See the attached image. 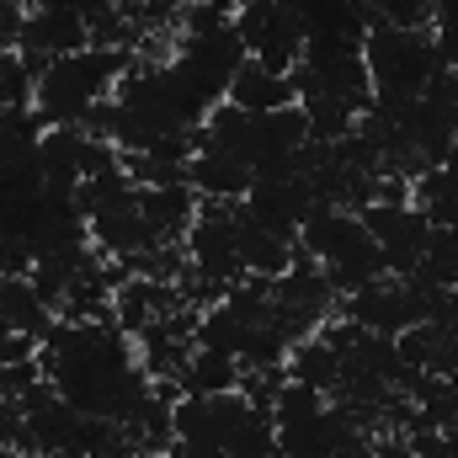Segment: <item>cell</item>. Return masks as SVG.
I'll list each match as a JSON object with an SVG mask.
<instances>
[{
  "label": "cell",
  "instance_id": "6da1fadb",
  "mask_svg": "<svg viewBox=\"0 0 458 458\" xmlns=\"http://www.w3.org/2000/svg\"><path fill=\"white\" fill-rule=\"evenodd\" d=\"M362 64H368V81H373V97L378 102H416L427 91V81L443 70L437 43H432V27L416 32V27H389V21L368 27Z\"/></svg>",
  "mask_w": 458,
  "mask_h": 458
},
{
  "label": "cell",
  "instance_id": "ba28073f",
  "mask_svg": "<svg viewBox=\"0 0 458 458\" xmlns=\"http://www.w3.org/2000/svg\"><path fill=\"white\" fill-rule=\"evenodd\" d=\"M176 384H182V394H229V389H240V362L214 346H192Z\"/></svg>",
  "mask_w": 458,
  "mask_h": 458
},
{
  "label": "cell",
  "instance_id": "3957f363",
  "mask_svg": "<svg viewBox=\"0 0 458 458\" xmlns=\"http://www.w3.org/2000/svg\"><path fill=\"white\" fill-rule=\"evenodd\" d=\"M245 214L256 225H267L283 240H299L304 219L315 214V192L304 176H256L250 192H245Z\"/></svg>",
  "mask_w": 458,
  "mask_h": 458
},
{
  "label": "cell",
  "instance_id": "30bf717a",
  "mask_svg": "<svg viewBox=\"0 0 458 458\" xmlns=\"http://www.w3.org/2000/svg\"><path fill=\"white\" fill-rule=\"evenodd\" d=\"M411 448H416V458H458V427L454 432L421 427V432H411Z\"/></svg>",
  "mask_w": 458,
  "mask_h": 458
},
{
  "label": "cell",
  "instance_id": "5b68a950",
  "mask_svg": "<svg viewBox=\"0 0 458 458\" xmlns=\"http://www.w3.org/2000/svg\"><path fill=\"white\" fill-rule=\"evenodd\" d=\"M229 107L261 117V113H283V107H299V91H293V75H277V70H261L256 59L240 64V75L229 81Z\"/></svg>",
  "mask_w": 458,
  "mask_h": 458
},
{
  "label": "cell",
  "instance_id": "9c48e42d",
  "mask_svg": "<svg viewBox=\"0 0 458 458\" xmlns=\"http://www.w3.org/2000/svg\"><path fill=\"white\" fill-rule=\"evenodd\" d=\"M373 5V27L389 21V27H416L427 32L432 27V0H368Z\"/></svg>",
  "mask_w": 458,
  "mask_h": 458
},
{
  "label": "cell",
  "instance_id": "8992f818",
  "mask_svg": "<svg viewBox=\"0 0 458 458\" xmlns=\"http://www.w3.org/2000/svg\"><path fill=\"white\" fill-rule=\"evenodd\" d=\"M187 182L198 187V198H219V203H240L245 192H250V165L240 160V155H219V149H203V155H192V165H187Z\"/></svg>",
  "mask_w": 458,
  "mask_h": 458
},
{
  "label": "cell",
  "instance_id": "52a82bcc",
  "mask_svg": "<svg viewBox=\"0 0 458 458\" xmlns=\"http://www.w3.org/2000/svg\"><path fill=\"white\" fill-rule=\"evenodd\" d=\"M283 373H288L293 384H310V389L331 394V389H336V378H342V352H336V346L315 331V336H304V342L288 346V357H283Z\"/></svg>",
  "mask_w": 458,
  "mask_h": 458
},
{
  "label": "cell",
  "instance_id": "7a4b0ae2",
  "mask_svg": "<svg viewBox=\"0 0 458 458\" xmlns=\"http://www.w3.org/2000/svg\"><path fill=\"white\" fill-rule=\"evenodd\" d=\"M234 32L245 38V54L261 64V70H277V75H293V64L304 59V21L293 16L288 0H250L234 11Z\"/></svg>",
  "mask_w": 458,
  "mask_h": 458
},
{
  "label": "cell",
  "instance_id": "7c38bea8",
  "mask_svg": "<svg viewBox=\"0 0 458 458\" xmlns=\"http://www.w3.org/2000/svg\"><path fill=\"white\" fill-rule=\"evenodd\" d=\"M443 165H448V171L458 176V128H454V144H448V160H443Z\"/></svg>",
  "mask_w": 458,
  "mask_h": 458
},
{
  "label": "cell",
  "instance_id": "8fae6325",
  "mask_svg": "<svg viewBox=\"0 0 458 458\" xmlns=\"http://www.w3.org/2000/svg\"><path fill=\"white\" fill-rule=\"evenodd\" d=\"M373 458H416V448H411V437H394L389 432V437L373 443Z\"/></svg>",
  "mask_w": 458,
  "mask_h": 458
},
{
  "label": "cell",
  "instance_id": "5bb4252c",
  "mask_svg": "<svg viewBox=\"0 0 458 458\" xmlns=\"http://www.w3.org/2000/svg\"><path fill=\"white\" fill-rule=\"evenodd\" d=\"M272 458H283V454H272Z\"/></svg>",
  "mask_w": 458,
  "mask_h": 458
},
{
  "label": "cell",
  "instance_id": "277c9868",
  "mask_svg": "<svg viewBox=\"0 0 458 458\" xmlns=\"http://www.w3.org/2000/svg\"><path fill=\"white\" fill-rule=\"evenodd\" d=\"M357 437H362V427L346 416L342 405H326V411L310 416V421L277 427V454L283 458H342Z\"/></svg>",
  "mask_w": 458,
  "mask_h": 458
},
{
  "label": "cell",
  "instance_id": "4fadbf2b",
  "mask_svg": "<svg viewBox=\"0 0 458 458\" xmlns=\"http://www.w3.org/2000/svg\"><path fill=\"white\" fill-rule=\"evenodd\" d=\"M144 458H171V454H144Z\"/></svg>",
  "mask_w": 458,
  "mask_h": 458
}]
</instances>
